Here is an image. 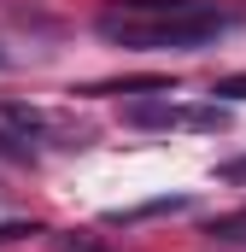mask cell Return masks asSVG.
<instances>
[{"instance_id": "cell-3", "label": "cell", "mask_w": 246, "mask_h": 252, "mask_svg": "<svg viewBox=\"0 0 246 252\" xmlns=\"http://www.w3.org/2000/svg\"><path fill=\"white\" fill-rule=\"evenodd\" d=\"M164 211H187V199H147V205H129V211H112V223H141V217H164Z\"/></svg>"}, {"instance_id": "cell-5", "label": "cell", "mask_w": 246, "mask_h": 252, "mask_svg": "<svg viewBox=\"0 0 246 252\" xmlns=\"http://www.w3.org/2000/svg\"><path fill=\"white\" fill-rule=\"evenodd\" d=\"M217 100H246V70H235V76H217V88H211Z\"/></svg>"}, {"instance_id": "cell-6", "label": "cell", "mask_w": 246, "mask_h": 252, "mask_svg": "<svg viewBox=\"0 0 246 252\" xmlns=\"http://www.w3.org/2000/svg\"><path fill=\"white\" fill-rule=\"evenodd\" d=\"M24 235H35V223H18V217L0 223V247H6V241H24Z\"/></svg>"}, {"instance_id": "cell-2", "label": "cell", "mask_w": 246, "mask_h": 252, "mask_svg": "<svg viewBox=\"0 0 246 252\" xmlns=\"http://www.w3.org/2000/svg\"><path fill=\"white\" fill-rule=\"evenodd\" d=\"M123 118L141 124V129H176V124L187 129V106H129Z\"/></svg>"}, {"instance_id": "cell-7", "label": "cell", "mask_w": 246, "mask_h": 252, "mask_svg": "<svg viewBox=\"0 0 246 252\" xmlns=\"http://www.w3.org/2000/svg\"><path fill=\"white\" fill-rule=\"evenodd\" d=\"M217 176H223V182H246V158H229V164H223Z\"/></svg>"}, {"instance_id": "cell-4", "label": "cell", "mask_w": 246, "mask_h": 252, "mask_svg": "<svg viewBox=\"0 0 246 252\" xmlns=\"http://www.w3.org/2000/svg\"><path fill=\"white\" fill-rule=\"evenodd\" d=\"M0 124H18L24 135H35V129L47 124V118H41L35 106H18V100H6V106H0Z\"/></svg>"}, {"instance_id": "cell-8", "label": "cell", "mask_w": 246, "mask_h": 252, "mask_svg": "<svg viewBox=\"0 0 246 252\" xmlns=\"http://www.w3.org/2000/svg\"><path fill=\"white\" fill-rule=\"evenodd\" d=\"M0 64H6V53H0Z\"/></svg>"}, {"instance_id": "cell-1", "label": "cell", "mask_w": 246, "mask_h": 252, "mask_svg": "<svg viewBox=\"0 0 246 252\" xmlns=\"http://www.w3.org/2000/svg\"><path fill=\"white\" fill-rule=\"evenodd\" d=\"M94 30L118 47H141V53L211 47L229 30H241V12H223V6H205V0H123V6H106L94 18Z\"/></svg>"}]
</instances>
